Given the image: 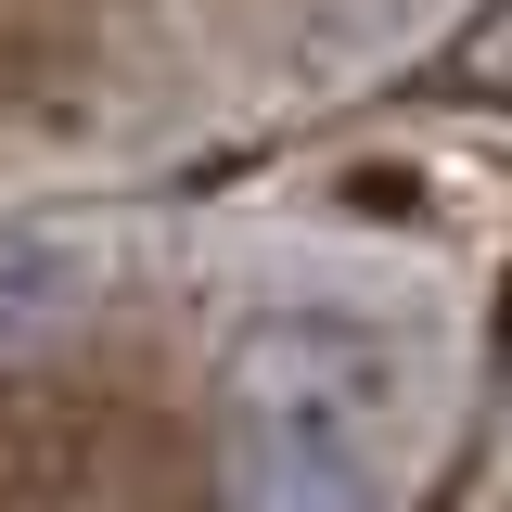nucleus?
I'll return each mask as SVG.
<instances>
[{"instance_id": "4", "label": "nucleus", "mask_w": 512, "mask_h": 512, "mask_svg": "<svg viewBox=\"0 0 512 512\" xmlns=\"http://www.w3.org/2000/svg\"><path fill=\"white\" fill-rule=\"evenodd\" d=\"M436 90H448V103H512V0H487V13L448 39Z\"/></svg>"}, {"instance_id": "3", "label": "nucleus", "mask_w": 512, "mask_h": 512, "mask_svg": "<svg viewBox=\"0 0 512 512\" xmlns=\"http://www.w3.org/2000/svg\"><path fill=\"white\" fill-rule=\"evenodd\" d=\"M103 13H116V0H0V39H13V64L64 77V64L103 52Z\"/></svg>"}, {"instance_id": "2", "label": "nucleus", "mask_w": 512, "mask_h": 512, "mask_svg": "<svg viewBox=\"0 0 512 512\" xmlns=\"http://www.w3.org/2000/svg\"><path fill=\"white\" fill-rule=\"evenodd\" d=\"M77 320H90V256L64 231H0V372L52 359Z\"/></svg>"}, {"instance_id": "1", "label": "nucleus", "mask_w": 512, "mask_h": 512, "mask_svg": "<svg viewBox=\"0 0 512 512\" xmlns=\"http://www.w3.org/2000/svg\"><path fill=\"white\" fill-rule=\"evenodd\" d=\"M397 359L359 320L282 308L231 333V512H384Z\"/></svg>"}]
</instances>
